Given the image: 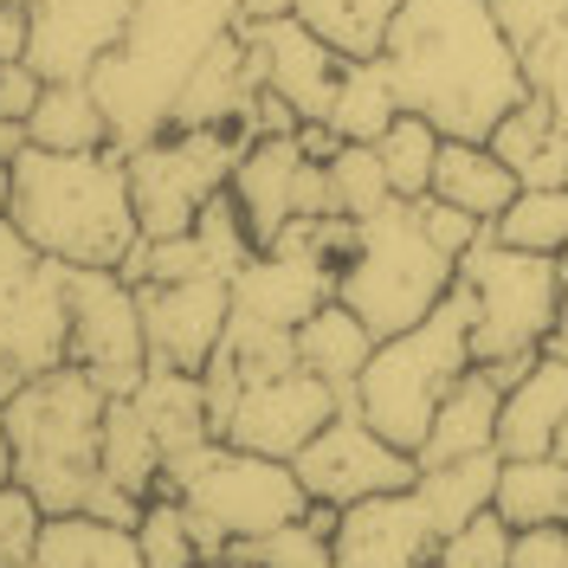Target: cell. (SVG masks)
<instances>
[{"label":"cell","mask_w":568,"mask_h":568,"mask_svg":"<svg viewBox=\"0 0 568 568\" xmlns=\"http://www.w3.org/2000/svg\"><path fill=\"white\" fill-rule=\"evenodd\" d=\"M400 116V98H394V78L382 59H343V78H336V98H329V130L343 142H375Z\"/></svg>","instance_id":"32"},{"label":"cell","mask_w":568,"mask_h":568,"mask_svg":"<svg viewBox=\"0 0 568 568\" xmlns=\"http://www.w3.org/2000/svg\"><path fill=\"white\" fill-rule=\"evenodd\" d=\"M187 233H194V240H201V252H207V272H213V278H226V284L240 278L252 258H258V240L246 233V213H240V201H233L226 187H220L201 213H194V226H187Z\"/></svg>","instance_id":"38"},{"label":"cell","mask_w":568,"mask_h":568,"mask_svg":"<svg viewBox=\"0 0 568 568\" xmlns=\"http://www.w3.org/2000/svg\"><path fill=\"white\" fill-rule=\"evenodd\" d=\"M187 568H233L226 556H201V562H187Z\"/></svg>","instance_id":"55"},{"label":"cell","mask_w":568,"mask_h":568,"mask_svg":"<svg viewBox=\"0 0 568 568\" xmlns=\"http://www.w3.org/2000/svg\"><path fill=\"white\" fill-rule=\"evenodd\" d=\"M20 142H27L20 130H7V123H0V162H13V149H20Z\"/></svg>","instance_id":"51"},{"label":"cell","mask_w":568,"mask_h":568,"mask_svg":"<svg viewBox=\"0 0 568 568\" xmlns=\"http://www.w3.org/2000/svg\"><path fill=\"white\" fill-rule=\"evenodd\" d=\"M104 414L110 388L91 382L78 362L27 375L0 400V426L13 446V485H27L45 517L84 510L91 491L104 485Z\"/></svg>","instance_id":"4"},{"label":"cell","mask_w":568,"mask_h":568,"mask_svg":"<svg viewBox=\"0 0 568 568\" xmlns=\"http://www.w3.org/2000/svg\"><path fill=\"white\" fill-rule=\"evenodd\" d=\"M233 568H252V562H233Z\"/></svg>","instance_id":"59"},{"label":"cell","mask_w":568,"mask_h":568,"mask_svg":"<svg viewBox=\"0 0 568 568\" xmlns=\"http://www.w3.org/2000/svg\"><path fill=\"white\" fill-rule=\"evenodd\" d=\"M252 98H258V71L246 52V27H226L207 45V59L194 65V78L181 84L169 130H201V123H246ZM252 130V123H246Z\"/></svg>","instance_id":"21"},{"label":"cell","mask_w":568,"mask_h":568,"mask_svg":"<svg viewBox=\"0 0 568 568\" xmlns=\"http://www.w3.org/2000/svg\"><path fill=\"white\" fill-rule=\"evenodd\" d=\"M136 549L149 568H187L201 562L207 549H201V536H194V524H187V510H181L169 491H155L149 504H142L136 517Z\"/></svg>","instance_id":"40"},{"label":"cell","mask_w":568,"mask_h":568,"mask_svg":"<svg viewBox=\"0 0 568 568\" xmlns=\"http://www.w3.org/2000/svg\"><path fill=\"white\" fill-rule=\"evenodd\" d=\"M485 142L497 149V162H510L524 187H568V130L542 98H524Z\"/></svg>","instance_id":"26"},{"label":"cell","mask_w":568,"mask_h":568,"mask_svg":"<svg viewBox=\"0 0 568 568\" xmlns=\"http://www.w3.org/2000/svg\"><path fill=\"white\" fill-rule=\"evenodd\" d=\"M297 471V485L311 491V504H336V510H349L362 497H382V491H407L414 478H420V459L414 453H400L394 439H382L375 426L355 414V400H343L323 433L291 459Z\"/></svg>","instance_id":"11"},{"label":"cell","mask_w":568,"mask_h":568,"mask_svg":"<svg viewBox=\"0 0 568 568\" xmlns=\"http://www.w3.org/2000/svg\"><path fill=\"white\" fill-rule=\"evenodd\" d=\"M336 568H426L433 549H439V524L420 504V491H382L362 497L336 517Z\"/></svg>","instance_id":"15"},{"label":"cell","mask_w":568,"mask_h":568,"mask_svg":"<svg viewBox=\"0 0 568 568\" xmlns=\"http://www.w3.org/2000/svg\"><path fill=\"white\" fill-rule=\"evenodd\" d=\"M13 478V446H7V426H0V485Z\"/></svg>","instance_id":"52"},{"label":"cell","mask_w":568,"mask_h":568,"mask_svg":"<svg viewBox=\"0 0 568 568\" xmlns=\"http://www.w3.org/2000/svg\"><path fill=\"white\" fill-rule=\"evenodd\" d=\"M562 414H568V362L542 349L530 362V375H524L517 388H504V407H497V453H504V459H536V453H549Z\"/></svg>","instance_id":"22"},{"label":"cell","mask_w":568,"mask_h":568,"mask_svg":"<svg viewBox=\"0 0 568 568\" xmlns=\"http://www.w3.org/2000/svg\"><path fill=\"white\" fill-rule=\"evenodd\" d=\"M65 304H71V349L91 382L110 394H130L149 375V336H142L136 284L104 265H65Z\"/></svg>","instance_id":"10"},{"label":"cell","mask_w":568,"mask_h":568,"mask_svg":"<svg viewBox=\"0 0 568 568\" xmlns=\"http://www.w3.org/2000/svg\"><path fill=\"white\" fill-rule=\"evenodd\" d=\"M20 382H27V375H20V368H13V362H0V400H7V394L20 388Z\"/></svg>","instance_id":"50"},{"label":"cell","mask_w":568,"mask_h":568,"mask_svg":"<svg viewBox=\"0 0 568 568\" xmlns=\"http://www.w3.org/2000/svg\"><path fill=\"white\" fill-rule=\"evenodd\" d=\"M162 465H169V459H162L155 433L142 426V414L130 407V394H110V414H104V478L149 504V497L162 491Z\"/></svg>","instance_id":"34"},{"label":"cell","mask_w":568,"mask_h":568,"mask_svg":"<svg viewBox=\"0 0 568 568\" xmlns=\"http://www.w3.org/2000/svg\"><path fill=\"white\" fill-rule=\"evenodd\" d=\"M491 13L517 52L530 98H542L568 130V0H491Z\"/></svg>","instance_id":"18"},{"label":"cell","mask_w":568,"mask_h":568,"mask_svg":"<svg viewBox=\"0 0 568 568\" xmlns=\"http://www.w3.org/2000/svg\"><path fill=\"white\" fill-rule=\"evenodd\" d=\"M491 233L504 246L562 258V246H568V187H517V201L491 220Z\"/></svg>","instance_id":"37"},{"label":"cell","mask_w":568,"mask_h":568,"mask_svg":"<svg viewBox=\"0 0 568 568\" xmlns=\"http://www.w3.org/2000/svg\"><path fill=\"white\" fill-rule=\"evenodd\" d=\"M542 349L568 362V284H562V311H556V329H549V343H542Z\"/></svg>","instance_id":"49"},{"label":"cell","mask_w":568,"mask_h":568,"mask_svg":"<svg viewBox=\"0 0 568 568\" xmlns=\"http://www.w3.org/2000/svg\"><path fill=\"white\" fill-rule=\"evenodd\" d=\"M71 349V304H65V265L39 258L27 278L0 284V362L20 375L59 368Z\"/></svg>","instance_id":"17"},{"label":"cell","mask_w":568,"mask_h":568,"mask_svg":"<svg viewBox=\"0 0 568 568\" xmlns=\"http://www.w3.org/2000/svg\"><path fill=\"white\" fill-rule=\"evenodd\" d=\"M45 568H149L136 549L130 524H104L91 510H71V517H45L33 549Z\"/></svg>","instance_id":"29"},{"label":"cell","mask_w":568,"mask_h":568,"mask_svg":"<svg viewBox=\"0 0 568 568\" xmlns=\"http://www.w3.org/2000/svg\"><path fill=\"white\" fill-rule=\"evenodd\" d=\"M329 297H336V272L317 258H297V252H258L233 278V311L252 323H278V329H297Z\"/></svg>","instance_id":"19"},{"label":"cell","mask_w":568,"mask_h":568,"mask_svg":"<svg viewBox=\"0 0 568 568\" xmlns=\"http://www.w3.org/2000/svg\"><path fill=\"white\" fill-rule=\"evenodd\" d=\"M568 562V524L510 530V568H562Z\"/></svg>","instance_id":"45"},{"label":"cell","mask_w":568,"mask_h":568,"mask_svg":"<svg viewBox=\"0 0 568 568\" xmlns=\"http://www.w3.org/2000/svg\"><path fill=\"white\" fill-rule=\"evenodd\" d=\"M414 213H420V233H426L439 252H446V258H465V252L491 233V220H478V213L453 207V201H439V194H420V201H414Z\"/></svg>","instance_id":"43"},{"label":"cell","mask_w":568,"mask_h":568,"mask_svg":"<svg viewBox=\"0 0 568 568\" xmlns=\"http://www.w3.org/2000/svg\"><path fill=\"white\" fill-rule=\"evenodd\" d=\"M400 7L407 0H291V13L343 59H382V39Z\"/></svg>","instance_id":"33"},{"label":"cell","mask_w":568,"mask_h":568,"mask_svg":"<svg viewBox=\"0 0 568 568\" xmlns=\"http://www.w3.org/2000/svg\"><path fill=\"white\" fill-rule=\"evenodd\" d=\"M491 510L510 530H536V524H568V465L556 453L536 459H504L497 465Z\"/></svg>","instance_id":"30"},{"label":"cell","mask_w":568,"mask_h":568,"mask_svg":"<svg viewBox=\"0 0 568 568\" xmlns=\"http://www.w3.org/2000/svg\"><path fill=\"white\" fill-rule=\"evenodd\" d=\"M278 13H291V0H240V20H278Z\"/></svg>","instance_id":"48"},{"label":"cell","mask_w":568,"mask_h":568,"mask_svg":"<svg viewBox=\"0 0 568 568\" xmlns=\"http://www.w3.org/2000/svg\"><path fill=\"white\" fill-rule=\"evenodd\" d=\"M459 284L471 297V362H536L556 311H562V265L549 252L504 246L485 233L459 258Z\"/></svg>","instance_id":"8"},{"label":"cell","mask_w":568,"mask_h":568,"mask_svg":"<svg viewBox=\"0 0 568 568\" xmlns=\"http://www.w3.org/2000/svg\"><path fill=\"white\" fill-rule=\"evenodd\" d=\"M323 169H329V201H336V213H349V220H368V213H382L394 201L375 142H343Z\"/></svg>","instance_id":"39"},{"label":"cell","mask_w":568,"mask_h":568,"mask_svg":"<svg viewBox=\"0 0 568 568\" xmlns=\"http://www.w3.org/2000/svg\"><path fill=\"white\" fill-rule=\"evenodd\" d=\"M562 568H568V562H562Z\"/></svg>","instance_id":"60"},{"label":"cell","mask_w":568,"mask_h":568,"mask_svg":"<svg viewBox=\"0 0 568 568\" xmlns=\"http://www.w3.org/2000/svg\"><path fill=\"white\" fill-rule=\"evenodd\" d=\"M556 265H562V278H568V246H562V258H556Z\"/></svg>","instance_id":"56"},{"label":"cell","mask_w":568,"mask_h":568,"mask_svg":"<svg viewBox=\"0 0 568 568\" xmlns=\"http://www.w3.org/2000/svg\"><path fill=\"white\" fill-rule=\"evenodd\" d=\"M7 59H27V13L20 7H0V65Z\"/></svg>","instance_id":"47"},{"label":"cell","mask_w":568,"mask_h":568,"mask_svg":"<svg viewBox=\"0 0 568 568\" xmlns=\"http://www.w3.org/2000/svg\"><path fill=\"white\" fill-rule=\"evenodd\" d=\"M226 27H240V0H136L123 39L91 71V91L110 116V142L123 155L169 130L181 84Z\"/></svg>","instance_id":"3"},{"label":"cell","mask_w":568,"mask_h":568,"mask_svg":"<svg viewBox=\"0 0 568 568\" xmlns=\"http://www.w3.org/2000/svg\"><path fill=\"white\" fill-rule=\"evenodd\" d=\"M7 194H13V169L0 162V213H7Z\"/></svg>","instance_id":"54"},{"label":"cell","mask_w":568,"mask_h":568,"mask_svg":"<svg viewBox=\"0 0 568 568\" xmlns=\"http://www.w3.org/2000/svg\"><path fill=\"white\" fill-rule=\"evenodd\" d=\"M549 453H556V459L568 465V414H562V426H556V439H549Z\"/></svg>","instance_id":"53"},{"label":"cell","mask_w":568,"mask_h":568,"mask_svg":"<svg viewBox=\"0 0 568 568\" xmlns=\"http://www.w3.org/2000/svg\"><path fill=\"white\" fill-rule=\"evenodd\" d=\"M20 13L39 78H91L98 59L123 39L136 0H20Z\"/></svg>","instance_id":"16"},{"label":"cell","mask_w":568,"mask_h":568,"mask_svg":"<svg viewBox=\"0 0 568 568\" xmlns=\"http://www.w3.org/2000/svg\"><path fill=\"white\" fill-rule=\"evenodd\" d=\"M252 130L246 123H201V130H162L123 155L130 169V201H136L142 240H169L187 233L194 213L233 181V162L246 155Z\"/></svg>","instance_id":"9"},{"label":"cell","mask_w":568,"mask_h":568,"mask_svg":"<svg viewBox=\"0 0 568 568\" xmlns=\"http://www.w3.org/2000/svg\"><path fill=\"white\" fill-rule=\"evenodd\" d=\"M382 65L400 110L459 142H485L530 98L491 0H407L382 39Z\"/></svg>","instance_id":"1"},{"label":"cell","mask_w":568,"mask_h":568,"mask_svg":"<svg viewBox=\"0 0 568 568\" xmlns=\"http://www.w3.org/2000/svg\"><path fill=\"white\" fill-rule=\"evenodd\" d=\"M39 530H45V510H39V497L27 485H0V568H20L33 562L39 549Z\"/></svg>","instance_id":"42"},{"label":"cell","mask_w":568,"mask_h":568,"mask_svg":"<svg viewBox=\"0 0 568 568\" xmlns=\"http://www.w3.org/2000/svg\"><path fill=\"white\" fill-rule=\"evenodd\" d=\"M465 368H471V297L465 284H453L414 329H394L375 343L355 382V414L400 453H420L433 407L446 400V388Z\"/></svg>","instance_id":"6"},{"label":"cell","mask_w":568,"mask_h":568,"mask_svg":"<svg viewBox=\"0 0 568 568\" xmlns=\"http://www.w3.org/2000/svg\"><path fill=\"white\" fill-rule=\"evenodd\" d=\"M39 258H45V252H39L33 240H27V233H20V226H13V220L0 213V284L27 278V272H33Z\"/></svg>","instance_id":"46"},{"label":"cell","mask_w":568,"mask_h":568,"mask_svg":"<svg viewBox=\"0 0 568 568\" xmlns=\"http://www.w3.org/2000/svg\"><path fill=\"white\" fill-rule=\"evenodd\" d=\"M439 130L414 116V110H400L388 130L375 136V155H382V175H388L394 201H420L426 187H433V162H439Z\"/></svg>","instance_id":"36"},{"label":"cell","mask_w":568,"mask_h":568,"mask_svg":"<svg viewBox=\"0 0 568 568\" xmlns=\"http://www.w3.org/2000/svg\"><path fill=\"white\" fill-rule=\"evenodd\" d=\"M497 407H504V388L471 362L459 382L446 388V400L433 407L426 420V439L414 459L420 465H446V459H471V453H491L497 446Z\"/></svg>","instance_id":"23"},{"label":"cell","mask_w":568,"mask_h":568,"mask_svg":"<svg viewBox=\"0 0 568 568\" xmlns=\"http://www.w3.org/2000/svg\"><path fill=\"white\" fill-rule=\"evenodd\" d=\"M336 517H343L336 504H311L304 517L278 524L272 536L226 549V562H252V568H336V549H329V536H336Z\"/></svg>","instance_id":"35"},{"label":"cell","mask_w":568,"mask_h":568,"mask_svg":"<svg viewBox=\"0 0 568 568\" xmlns=\"http://www.w3.org/2000/svg\"><path fill=\"white\" fill-rule=\"evenodd\" d=\"M39 91H45V78H39L33 59H7V65H0V123L27 136V116H33Z\"/></svg>","instance_id":"44"},{"label":"cell","mask_w":568,"mask_h":568,"mask_svg":"<svg viewBox=\"0 0 568 568\" xmlns=\"http://www.w3.org/2000/svg\"><path fill=\"white\" fill-rule=\"evenodd\" d=\"M368 355H375V329L355 317L343 297H329L323 311H311L297 323V368L323 375L343 400H355V382H362Z\"/></svg>","instance_id":"25"},{"label":"cell","mask_w":568,"mask_h":568,"mask_svg":"<svg viewBox=\"0 0 568 568\" xmlns=\"http://www.w3.org/2000/svg\"><path fill=\"white\" fill-rule=\"evenodd\" d=\"M162 491L187 510L207 556H226L240 542H258L278 524L311 510V491L297 485L291 459H265L233 439H201L162 465Z\"/></svg>","instance_id":"5"},{"label":"cell","mask_w":568,"mask_h":568,"mask_svg":"<svg viewBox=\"0 0 568 568\" xmlns=\"http://www.w3.org/2000/svg\"><path fill=\"white\" fill-rule=\"evenodd\" d=\"M20 568H45V562H39V556H33V562H20Z\"/></svg>","instance_id":"57"},{"label":"cell","mask_w":568,"mask_h":568,"mask_svg":"<svg viewBox=\"0 0 568 568\" xmlns=\"http://www.w3.org/2000/svg\"><path fill=\"white\" fill-rule=\"evenodd\" d=\"M517 187H524V181L510 175V162H497L491 142L446 136L439 142V162H433V187H426V194H439V201H453V207L478 213V220H497V213L517 201Z\"/></svg>","instance_id":"27"},{"label":"cell","mask_w":568,"mask_h":568,"mask_svg":"<svg viewBox=\"0 0 568 568\" xmlns=\"http://www.w3.org/2000/svg\"><path fill=\"white\" fill-rule=\"evenodd\" d=\"M336 407H343V394L323 375L284 368V375H265V382H246V388L226 394L213 407V439H233V446L265 453V459H297Z\"/></svg>","instance_id":"12"},{"label":"cell","mask_w":568,"mask_h":568,"mask_svg":"<svg viewBox=\"0 0 568 568\" xmlns=\"http://www.w3.org/2000/svg\"><path fill=\"white\" fill-rule=\"evenodd\" d=\"M0 7H20V0H0Z\"/></svg>","instance_id":"58"},{"label":"cell","mask_w":568,"mask_h":568,"mask_svg":"<svg viewBox=\"0 0 568 568\" xmlns=\"http://www.w3.org/2000/svg\"><path fill=\"white\" fill-rule=\"evenodd\" d=\"M149 368L201 375L233 323V284L226 278H175V284H136Z\"/></svg>","instance_id":"13"},{"label":"cell","mask_w":568,"mask_h":568,"mask_svg":"<svg viewBox=\"0 0 568 568\" xmlns=\"http://www.w3.org/2000/svg\"><path fill=\"white\" fill-rule=\"evenodd\" d=\"M13 194H7V220L33 240L45 258L59 265H104L116 272L136 252V201H130V169L123 149H84V155H59V149H13Z\"/></svg>","instance_id":"2"},{"label":"cell","mask_w":568,"mask_h":568,"mask_svg":"<svg viewBox=\"0 0 568 568\" xmlns=\"http://www.w3.org/2000/svg\"><path fill=\"white\" fill-rule=\"evenodd\" d=\"M130 407H136L142 426L155 433L162 459H175V453H187V446L213 439L207 382H201V375H181V368H149L136 388H130Z\"/></svg>","instance_id":"24"},{"label":"cell","mask_w":568,"mask_h":568,"mask_svg":"<svg viewBox=\"0 0 568 568\" xmlns=\"http://www.w3.org/2000/svg\"><path fill=\"white\" fill-rule=\"evenodd\" d=\"M27 142L33 149H59V155H84V149H116L110 142V116L91 91V78H45L33 116H27Z\"/></svg>","instance_id":"28"},{"label":"cell","mask_w":568,"mask_h":568,"mask_svg":"<svg viewBox=\"0 0 568 568\" xmlns=\"http://www.w3.org/2000/svg\"><path fill=\"white\" fill-rule=\"evenodd\" d=\"M240 27H246V20H240ZM246 52H252L258 84H265V91H278L304 123H323V116H329L336 78H343V52H336V45H323L297 13L252 20V27H246Z\"/></svg>","instance_id":"14"},{"label":"cell","mask_w":568,"mask_h":568,"mask_svg":"<svg viewBox=\"0 0 568 568\" xmlns=\"http://www.w3.org/2000/svg\"><path fill=\"white\" fill-rule=\"evenodd\" d=\"M497 465H504V453H497V446H491V453H471V459L420 465L414 491H420V504L433 510V524H439V536H453L459 524H471L478 510H491Z\"/></svg>","instance_id":"31"},{"label":"cell","mask_w":568,"mask_h":568,"mask_svg":"<svg viewBox=\"0 0 568 568\" xmlns=\"http://www.w3.org/2000/svg\"><path fill=\"white\" fill-rule=\"evenodd\" d=\"M304 149L297 136H252L246 155L233 162V181H226V194L240 201L246 213V233L258 240V252L272 246L284 233V220L297 213V175H304Z\"/></svg>","instance_id":"20"},{"label":"cell","mask_w":568,"mask_h":568,"mask_svg":"<svg viewBox=\"0 0 568 568\" xmlns=\"http://www.w3.org/2000/svg\"><path fill=\"white\" fill-rule=\"evenodd\" d=\"M426 568H510V524L497 510H478L471 524L439 536V549H433Z\"/></svg>","instance_id":"41"},{"label":"cell","mask_w":568,"mask_h":568,"mask_svg":"<svg viewBox=\"0 0 568 568\" xmlns=\"http://www.w3.org/2000/svg\"><path fill=\"white\" fill-rule=\"evenodd\" d=\"M453 284H459V258H446L420 233L414 201H388L382 213L355 220V252L336 272V297L382 343L394 329H414Z\"/></svg>","instance_id":"7"}]
</instances>
